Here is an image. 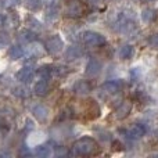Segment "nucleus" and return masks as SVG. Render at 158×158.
Instances as JSON below:
<instances>
[{
	"mask_svg": "<svg viewBox=\"0 0 158 158\" xmlns=\"http://www.w3.org/2000/svg\"><path fill=\"white\" fill-rule=\"evenodd\" d=\"M49 87H50L49 79L42 78L40 81H39L38 83L35 85V87H33V92H35L38 96H44V94H47V92H49Z\"/></svg>",
	"mask_w": 158,
	"mask_h": 158,
	"instance_id": "obj_10",
	"label": "nucleus"
},
{
	"mask_svg": "<svg viewBox=\"0 0 158 158\" xmlns=\"http://www.w3.org/2000/svg\"><path fill=\"white\" fill-rule=\"evenodd\" d=\"M82 42L90 47H100L106 44V38L97 32H92V31H86L82 35Z\"/></svg>",
	"mask_w": 158,
	"mask_h": 158,
	"instance_id": "obj_3",
	"label": "nucleus"
},
{
	"mask_svg": "<svg viewBox=\"0 0 158 158\" xmlns=\"http://www.w3.org/2000/svg\"><path fill=\"white\" fill-rule=\"evenodd\" d=\"M33 75H35V72H33L32 68L24 67V68H21L18 72H17L15 78L18 79L19 82H22V83H28V82H31L33 79Z\"/></svg>",
	"mask_w": 158,
	"mask_h": 158,
	"instance_id": "obj_7",
	"label": "nucleus"
},
{
	"mask_svg": "<svg viewBox=\"0 0 158 158\" xmlns=\"http://www.w3.org/2000/svg\"><path fill=\"white\" fill-rule=\"evenodd\" d=\"M4 22H6V18L2 15V14H0V27H2V25L4 24Z\"/></svg>",
	"mask_w": 158,
	"mask_h": 158,
	"instance_id": "obj_24",
	"label": "nucleus"
},
{
	"mask_svg": "<svg viewBox=\"0 0 158 158\" xmlns=\"http://www.w3.org/2000/svg\"><path fill=\"white\" fill-rule=\"evenodd\" d=\"M153 17H154V10H150V8H147V10H144L142 13V18L144 19L146 22L151 21V19H153Z\"/></svg>",
	"mask_w": 158,
	"mask_h": 158,
	"instance_id": "obj_19",
	"label": "nucleus"
},
{
	"mask_svg": "<svg viewBox=\"0 0 158 158\" xmlns=\"http://www.w3.org/2000/svg\"><path fill=\"white\" fill-rule=\"evenodd\" d=\"M82 56V50L81 47L78 46H71L68 50H67V57L69 60H75V58H79Z\"/></svg>",
	"mask_w": 158,
	"mask_h": 158,
	"instance_id": "obj_16",
	"label": "nucleus"
},
{
	"mask_svg": "<svg viewBox=\"0 0 158 158\" xmlns=\"http://www.w3.org/2000/svg\"><path fill=\"white\" fill-rule=\"evenodd\" d=\"M8 56H10L13 60H18V58H21L22 56H24V50H22L21 46H13L8 50Z\"/></svg>",
	"mask_w": 158,
	"mask_h": 158,
	"instance_id": "obj_15",
	"label": "nucleus"
},
{
	"mask_svg": "<svg viewBox=\"0 0 158 158\" xmlns=\"http://www.w3.org/2000/svg\"><path fill=\"white\" fill-rule=\"evenodd\" d=\"M131 108H132L131 103H128V101L122 103L117 110H115V118H118V119H123V118L128 117V114L131 112Z\"/></svg>",
	"mask_w": 158,
	"mask_h": 158,
	"instance_id": "obj_13",
	"label": "nucleus"
},
{
	"mask_svg": "<svg viewBox=\"0 0 158 158\" xmlns=\"http://www.w3.org/2000/svg\"><path fill=\"white\" fill-rule=\"evenodd\" d=\"M118 56H119L121 60H128V58H131L133 56V47L131 44H123L119 49V52H118Z\"/></svg>",
	"mask_w": 158,
	"mask_h": 158,
	"instance_id": "obj_14",
	"label": "nucleus"
},
{
	"mask_svg": "<svg viewBox=\"0 0 158 158\" xmlns=\"http://www.w3.org/2000/svg\"><path fill=\"white\" fill-rule=\"evenodd\" d=\"M63 47H64V43L60 36H52V38H49L46 40V49L52 54H58L63 50Z\"/></svg>",
	"mask_w": 158,
	"mask_h": 158,
	"instance_id": "obj_4",
	"label": "nucleus"
},
{
	"mask_svg": "<svg viewBox=\"0 0 158 158\" xmlns=\"http://www.w3.org/2000/svg\"><path fill=\"white\" fill-rule=\"evenodd\" d=\"M7 42H8L7 35H0V49H2V47H4L6 44H7Z\"/></svg>",
	"mask_w": 158,
	"mask_h": 158,
	"instance_id": "obj_23",
	"label": "nucleus"
},
{
	"mask_svg": "<svg viewBox=\"0 0 158 158\" xmlns=\"http://www.w3.org/2000/svg\"><path fill=\"white\" fill-rule=\"evenodd\" d=\"M97 142L92 137H81L72 144V154L81 157L92 156L97 151Z\"/></svg>",
	"mask_w": 158,
	"mask_h": 158,
	"instance_id": "obj_1",
	"label": "nucleus"
},
{
	"mask_svg": "<svg viewBox=\"0 0 158 158\" xmlns=\"http://www.w3.org/2000/svg\"><path fill=\"white\" fill-rule=\"evenodd\" d=\"M39 75H40L42 78L49 79V77L52 75V69H50V67H43V68H40L39 69Z\"/></svg>",
	"mask_w": 158,
	"mask_h": 158,
	"instance_id": "obj_20",
	"label": "nucleus"
},
{
	"mask_svg": "<svg viewBox=\"0 0 158 158\" xmlns=\"http://www.w3.org/2000/svg\"><path fill=\"white\" fill-rule=\"evenodd\" d=\"M85 112H86V117L89 119H94L100 115V107L94 100H89L86 104V108H85Z\"/></svg>",
	"mask_w": 158,
	"mask_h": 158,
	"instance_id": "obj_6",
	"label": "nucleus"
},
{
	"mask_svg": "<svg viewBox=\"0 0 158 158\" xmlns=\"http://www.w3.org/2000/svg\"><path fill=\"white\" fill-rule=\"evenodd\" d=\"M32 114L35 115V117L38 118L40 122H44V121H47V118H49V110H47L44 106H42V104H40V106L33 107Z\"/></svg>",
	"mask_w": 158,
	"mask_h": 158,
	"instance_id": "obj_11",
	"label": "nucleus"
},
{
	"mask_svg": "<svg viewBox=\"0 0 158 158\" xmlns=\"http://www.w3.org/2000/svg\"><path fill=\"white\" fill-rule=\"evenodd\" d=\"M144 2H153V0H144Z\"/></svg>",
	"mask_w": 158,
	"mask_h": 158,
	"instance_id": "obj_25",
	"label": "nucleus"
},
{
	"mask_svg": "<svg viewBox=\"0 0 158 158\" xmlns=\"http://www.w3.org/2000/svg\"><path fill=\"white\" fill-rule=\"evenodd\" d=\"M35 154L39 157H50L52 156V148H50L49 146H39V147L36 148Z\"/></svg>",
	"mask_w": 158,
	"mask_h": 158,
	"instance_id": "obj_17",
	"label": "nucleus"
},
{
	"mask_svg": "<svg viewBox=\"0 0 158 158\" xmlns=\"http://www.w3.org/2000/svg\"><path fill=\"white\" fill-rule=\"evenodd\" d=\"M144 133H146V128L143 125H140V123H135L126 131V136L131 137V139H139Z\"/></svg>",
	"mask_w": 158,
	"mask_h": 158,
	"instance_id": "obj_9",
	"label": "nucleus"
},
{
	"mask_svg": "<svg viewBox=\"0 0 158 158\" xmlns=\"http://www.w3.org/2000/svg\"><path fill=\"white\" fill-rule=\"evenodd\" d=\"M19 39H21L22 42H32L35 40V33L31 32V31H22L21 33H19Z\"/></svg>",
	"mask_w": 158,
	"mask_h": 158,
	"instance_id": "obj_18",
	"label": "nucleus"
},
{
	"mask_svg": "<svg viewBox=\"0 0 158 158\" xmlns=\"http://www.w3.org/2000/svg\"><path fill=\"white\" fill-rule=\"evenodd\" d=\"M121 87H122V82L121 81H110L101 86V90L107 94H115L117 92H119Z\"/></svg>",
	"mask_w": 158,
	"mask_h": 158,
	"instance_id": "obj_8",
	"label": "nucleus"
},
{
	"mask_svg": "<svg viewBox=\"0 0 158 158\" xmlns=\"http://www.w3.org/2000/svg\"><path fill=\"white\" fill-rule=\"evenodd\" d=\"M86 11L85 4L81 0H67L65 8H64V15L69 17V18H79L82 17Z\"/></svg>",
	"mask_w": 158,
	"mask_h": 158,
	"instance_id": "obj_2",
	"label": "nucleus"
},
{
	"mask_svg": "<svg viewBox=\"0 0 158 158\" xmlns=\"http://www.w3.org/2000/svg\"><path fill=\"white\" fill-rule=\"evenodd\" d=\"M101 67H103V64H101L100 60H97V58H90L86 65V75L87 77H96V75L101 71Z\"/></svg>",
	"mask_w": 158,
	"mask_h": 158,
	"instance_id": "obj_5",
	"label": "nucleus"
},
{
	"mask_svg": "<svg viewBox=\"0 0 158 158\" xmlns=\"http://www.w3.org/2000/svg\"><path fill=\"white\" fill-rule=\"evenodd\" d=\"M90 92V85L89 82L86 81H78L77 83L74 85V93L78 96H83V94H87Z\"/></svg>",
	"mask_w": 158,
	"mask_h": 158,
	"instance_id": "obj_12",
	"label": "nucleus"
},
{
	"mask_svg": "<svg viewBox=\"0 0 158 158\" xmlns=\"http://www.w3.org/2000/svg\"><path fill=\"white\" fill-rule=\"evenodd\" d=\"M148 44H150L153 49H158V33L150 36V39H148Z\"/></svg>",
	"mask_w": 158,
	"mask_h": 158,
	"instance_id": "obj_21",
	"label": "nucleus"
},
{
	"mask_svg": "<svg viewBox=\"0 0 158 158\" xmlns=\"http://www.w3.org/2000/svg\"><path fill=\"white\" fill-rule=\"evenodd\" d=\"M25 3H27V6L29 8H38L39 7V4H40V0H25Z\"/></svg>",
	"mask_w": 158,
	"mask_h": 158,
	"instance_id": "obj_22",
	"label": "nucleus"
}]
</instances>
